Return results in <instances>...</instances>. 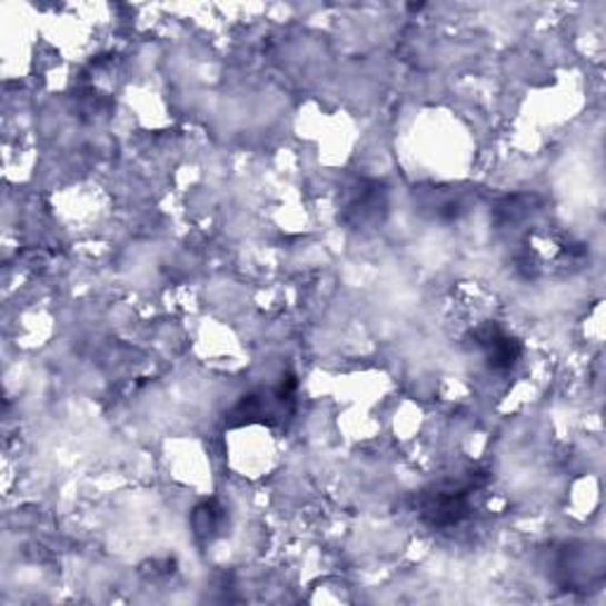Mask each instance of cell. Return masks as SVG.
I'll use <instances>...</instances> for the list:
<instances>
[{
    "label": "cell",
    "instance_id": "6da1fadb",
    "mask_svg": "<svg viewBox=\"0 0 606 606\" xmlns=\"http://www.w3.org/2000/svg\"><path fill=\"white\" fill-rule=\"evenodd\" d=\"M484 486L479 474H471L465 481H440L417 493V517L434 530H448L460 526L471 514L474 493Z\"/></svg>",
    "mask_w": 606,
    "mask_h": 606
},
{
    "label": "cell",
    "instance_id": "7a4b0ae2",
    "mask_svg": "<svg viewBox=\"0 0 606 606\" xmlns=\"http://www.w3.org/2000/svg\"><path fill=\"white\" fill-rule=\"evenodd\" d=\"M294 396H297V377L285 375L278 387L245 394L226 415V421L230 427L256 425V421H261V425H280L294 413Z\"/></svg>",
    "mask_w": 606,
    "mask_h": 606
},
{
    "label": "cell",
    "instance_id": "3957f363",
    "mask_svg": "<svg viewBox=\"0 0 606 606\" xmlns=\"http://www.w3.org/2000/svg\"><path fill=\"white\" fill-rule=\"evenodd\" d=\"M387 207L389 201L384 186H379V182H362L356 195L348 199L344 220L358 230L375 228L387 216Z\"/></svg>",
    "mask_w": 606,
    "mask_h": 606
},
{
    "label": "cell",
    "instance_id": "277c9868",
    "mask_svg": "<svg viewBox=\"0 0 606 606\" xmlns=\"http://www.w3.org/2000/svg\"><path fill=\"white\" fill-rule=\"evenodd\" d=\"M476 346L484 351L486 362L493 367V370L498 372H507L511 370L517 360L521 358V344L514 339L511 335H507L505 329H500L498 325H484L474 332Z\"/></svg>",
    "mask_w": 606,
    "mask_h": 606
},
{
    "label": "cell",
    "instance_id": "5b68a950",
    "mask_svg": "<svg viewBox=\"0 0 606 606\" xmlns=\"http://www.w3.org/2000/svg\"><path fill=\"white\" fill-rule=\"evenodd\" d=\"M226 524V509L218 503H201L195 514H192V528L197 538H207L211 540L213 536L220 534V528Z\"/></svg>",
    "mask_w": 606,
    "mask_h": 606
}]
</instances>
